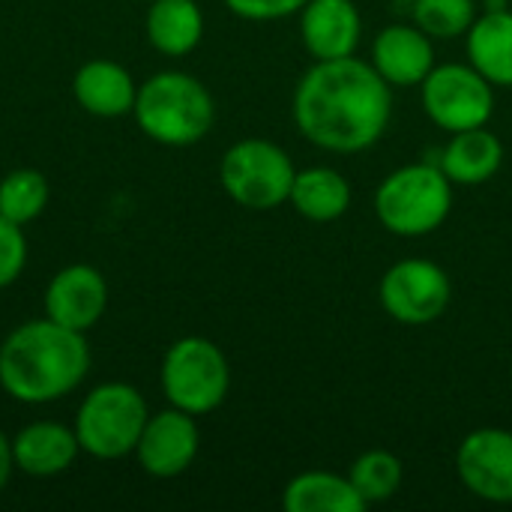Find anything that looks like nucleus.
Here are the masks:
<instances>
[{"label":"nucleus","mask_w":512,"mask_h":512,"mask_svg":"<svg viewBox=\"0 0 512 512\" xmlns=\"http://www.w3.org/2000/svg\"><path fill=\"white\" fill-rule=\"evenodd\" d=\"M87 372V336L51 318L15 327L0 345V387L21 405L60 402L84 384Z\"/></svg>","instance_id":"f03ea898"},{"label":"nucleus","mask_w":512,"mask_h":512,"mask_svg":"<svg viewBox=\"0 0 512 512\" xmlns=\"http://www.w3.org/2000/svg\"><path fill=\"white\" fill-rule=\"evenodd\" d=\"M453 210V183L441 165L423 159L387 174L375 192V216L396 237H426Z\"/></svg>","instance_id":"20e7f679"},{"label":"nucleus","mask_w":512,"mask_h":512,"mask_svg":"<svg viewBox=\"0 0 512 512\" xmlns=\"http://www.w3.org/2000/svg\"><path fill=\"white\" fill-rule=\"evenodd\" d=\"M414 24L432 39H459L477 21L474 0H411Z\"/></svg>","instance_id":"b1692460"},{"label":"nucleus","mask_w":512,"mask_h":512,"mask_svg":"<svg viewBox=\"0 0 512 512\" xmlns=\"http://www.w3.org/2000/svg\"><path fill=\"white\" fill-rule=\"evenodd\" d=\"M441 171L453 186H480L489 183L504 165V144L486 126L453 132L438 153Z\"/></svg>","instance_id":"f3484780"},{"label":"nucleus","mask_w":512,"mask_h":512,"mask_svg":"<svg viewBox=\"0 0 512 512\" xmlns=\"http://www.w3.org/2000/svg\"><path fill=\"white\" fill-rule=\"evenodd\" d=\"M288 204L309 222H333L351 207V186L336 168L312 165L297 171Z\"/></svg>","instance_id":"412c9836"},{"label":"nucleus","mask_w":512,"mask_h":512,"mask_svg":"<svg viewBox=\"0 0 512 512\" xmlns=\"http://www.w3.org/2000/svg\"><path fill=\"white\" fill-rule=\"evenodd\" d=\"M378 297L393 321L405 327H426L447 312L453 285L441 264L429 258H405L384 273Z\"/></svg>","instance_id":"1a4fd4ad"},{"label":"nucleus","mask_w":512,"mask_h":512,"mask_svg":"<svg viewBox=\"0 0 512 512\" xmlns=\"http://www.w3.org/2000/svg\"><path fill=\"white\" fill-rule=\"evenodd\" d=\"M297 168L291 156L267 138L231 144L219 165L225 195L246 210H273L291 198Z\"/></svg>","instance_id":"0eeeda50"},{"label":"nucleus","mask_w":512,"mask_h":512,"mask_svg":"<svg viewBox=\"0 0 512 512\" xmlns=\"http://www.w3.org/2000/svg\"><path fill=\"white\" fill-rule=\"evenodd\" d=\"M402 3H411V0H402Z\"/></svg>","instance_id":"c85d7f7f"},{"label":"nucleus","mask_w":512,"mask_h":512,"mask_svg":"<svg viewBox=\"0 0 512 512\" xmlns=\"http://www.w3.org/2000/svg\"><path fill=\"white\" fill-rule=\"evenodd\" d=\"M12 471H15V459H12V438H6V435L0 432V492L6 489V483H9V477H12Z\"/></svg>","instance_id":"bb28decb"},{"label":"nucleus","mask_w":512,"mask_h":512,"mask_svg":"<svg viewBox=\"0 0 512 512\" xmlns=\"http://www.w3.org/2000/svg\"><path fill=\"white\" fill-rule=\"evenodd\" d=\"M78 453H81V444H78L75 429L54 423V420L27 423L12 438L15 471H21L27 477H39V480L69 471L75 465Z\"/></svg>","instance_id":"2eb2a0df"},{"label":"nucleus","mask_w":512,"mask_h":512,"mask_svg":"<svg viewBox=\"0 0 512 512\" xmlns=\"http://www.w3.org/2000/svg\"><path fill=\"white\" fill-rule=\"evenodd\" d=\"M45 318L87 333L108 309V282L93 264H69L57 270L45 288Z\"/></svg>","instance_id":"f8f14e48"},{"label":"nucleus","mask_w":512,"mask_h":512,"mask_svg":"<svg viewBox=\"0 0 512 512\" xmlns=\"http://www.w3.org/2000/svg\"><path fill=\"white\" fill-rule=\"evenodd\" d=\"M144 30L159 54L186 57L204 36V15L195 0H150Z\"/></svg>","instance_id":"a211bd4d"},{"label":"nucleus","mask_w":512,"mask_h":512,"mask_svg":"<svg viewBox=\"0 0 512 512\" xmlns=\"http://www.w3.org/2000/svg\"><path fill=\"white\" fill-rule=\"evenodd\" d=\"M198 447L201 432L195 417L180 408H165L147 417V426L135 447V459L144 474L156 480H171L192 468Z\"/></svg>","instance_id":"9d476101"},{"label":"nucleus","mask_w":512,"mask_h":512,"mask_svg":"<svg viewBox=\"0 0 512 512\" xmlns=\"http://www.w3.org/2000/svg\"><path fill=\"white\" fill-rule=\"evenodd\" d=\"M468 36V57L471 66L492 84L512 87V12H483L471 24Z\"/></svg>","instance_id":"6ab92c4d"},{"label":"nucleus","mask_w":512,"mask_h":512,"mask_svg":"<svg viewBox=\"0 0 512 512\" xmlns=\"http://www.w3.org/2000/svg\"><path fill=\"white\" fill-rule=\"evenodd\" d=\"M144 3H150V0H144Z\"/></svg>","instance_id":"c756f323"},{"label":"nucleus","mask_w":512,"mask_h":512,"mask_svg":"<svg viewBox=\"0 0 512 512\" xmlns=\"http://www.w3.org/2000/svg\"><path fill=\"white\" fill-rule=\"evenodd\" d=\"M309 0H225V6L246 21H279L297 15Z\"/></svg>","instance_id":"a878e982"},{"label":"nucleus","mask_w":512,"mask_h":512,"mask_svg":"<svg viewBox=\"0 0 512 512\" xmlns=\"http://www.w3.org/2000/svg\"><path fill=\"white\" fill-rule=\"evenodd\" d=\"M72 96L87 114L114 120L132 114L138 99V84L123 63L99 57L78 66L72 78Z\"/></svg>","instance_id":"dca6fc26"},{"label":"nucleus","mask_w":512,"mask_h":512,"mask_svg":"<svg viewBox=\"0 0 512 512\" xmlns=\"http://www.w3.org/2000/svg\"><path fill=\"white\" fill-rule=\"evenodd\" d=\"M372 69L390 87H420L435 69L432 36L417 24H390L372 42Z\"/></svg>","instance_id":"ddd939ff"},{"label":"nucleus","mask_w":512,"mask_h":512,"mask_svg":"<svg viewBox=\"0 0 512 512\" xmlns=\"http://www.w3.org/2000/svg\"><path fill=\"white\" fill-rule=\"evenodd\" d=\"M456 474L462 486L492 504H512V432L477 429L456 453Z\"/></svg>","instance_id":"9b49d317"},{"label":"nucleus","mask_w":512,"mask_h":512,"mask_svg":"<svg viewBox=\"0 0 512 512\" xmlns=\"http://www.w3.org/2000/svg\"><path fill=\"white\" fill-rule=\"evenodd\" d=\"M393 117V87L372 63L315 60L294 90V123L306 141L330 153H360L381 141Z\"/></svg>","instance_id":"f257e3e1"},{"label":"nucleus","mask_w":512,"mask_h":512,"mask_svg":"<svg viewBox=\"0 0 512 512\" xmlns=\"http://www.w3.org/2000/svg\"><path fill=\"white\" fill-rule=\"evenodd\" d=\"M159 381L171 408L204 417L225 402L231 390V366L216 342L183 336L165 351Z\"/></svg>","instance_id":"423d86ee"},{"label":"nucleus","mask_w":512,"mask_h":512,"mask_svg":"<svg viewBox=\"0 0 512 512\" xmlns=\"http://www.w3.org/2000/svg\"><path fill=\"white\" fill-rule=\"evenodd\" d=\"M363 21L354 0H309L300 9V36L315 60L351 57L360 45Z\"/></svg>","instance_id":"4468645a"},{"label":"nucleus","mask_w":512,"mask_h":512,"mask_svg":"<svg viewBox=\"0 0 512 512\" xmlns=\"http://www.w3.org/2000/svg\"><path fill=\"white\" fill-rule=\"evenodd\" d=\"M483 3H486V12H501V9H507L510 0H483Z\"/></svg>","instance_id":"cd10ccee"},{"label":"nucleus","mask_w":512,"mask_h":512,"mask_svg":"<svg viewBox=\"0 0 512 512\" xmlns=\"http://www.w3.org/2000/svg\"><path fill=\"white\" fill-rule=\"evenodd\" d=\"M423 108L444 132L486 126L495 114V87L468 63H441L420 84Z\"/></svg>","instance_id":"6e6552de"},{"label":"nucleus","mask_w":512,"mask_h":512,"mask_svg":"<svg viewBox=\"0 0 512 512\" xmlns=\"http://www.w3.org/2000/svg\"><path fill=\"white\" fill-rule=\"evenodd\" d=\"M27 267V237L24 228L0 216V291L9 288Z\"/></svg>","instance_id":"393cba45"},{"label":"nucleus","mask_w":512,"mask_h":512,"mask_svg":"<svg viewBox=\"0 0 512 512\" xmlns=\"http://www.w3.org/2000/svg\"><path fill=\"white\" fill-rule=\"evenodd\" d=\"M282 507L285 512H363L369 504L348 477L333 471H306L285 486Z\"/></svg>","instance_id":"aec40b11"},{"label":"nucleus","mask_w":512,"mask_h":512,"mask_svg":"<svg viewBox=\"0 0 512 512\" xmlns=\"http://www.w3.org/2000/svg\"><path fill=\"white\" fill-rule=\"evenodd\" d=\"M147 417V402L132 384L105 381L81 399L72 429L78 435L81 453L114 462L135 453Z\"/></svg>","instance_id":"39448f33"},{"label":"nucleus","mask_w":512,"mask_h":512,"mask_svg":"<svg viewBox=\"0 0 512 512\" xmlns=\"http://www.w3.org/2000/svg\"><path fill=\"white\" fill-rule=\"evenodd\" d=\"M48 180L36 168H15L0 180V216L15 225H30L48 207Z\"/></svg>","instance_id":"4be33fe9"},{"label":"nucleus","mask_w":512,"mask_h":512,"mask_svg":"<svg viewBox=\"0 0 512 512\" xmlns=\"http://www.w3.org/2000/svg\"><path fill=\"white\" fill-rule=\"evenodd\" d=\"M132 114L141 132L156 144L189 147L213 129L216 105L210 90L195 75L165 69L138 84Z\"/></svg>","instance_id":"7ed1b4c3"},{"label":"nucleus","mask_w":512,"mask_h":512,"mask_svg":"<svg viewBox=\"0 0 512 512\" xmlns=\"http://www.w3.org/2000/svg\"><path fill=\"white\" fill-rule=\"evenodd\" d=\"M348 480L354 483V489L360 492V498L366 504H381L399 492L402 462H399V456H393L387 450H369L351 465Z\"/></svg>","instance_id":"5701e85b"}]
</instances>
